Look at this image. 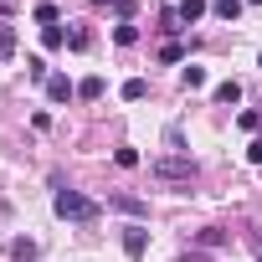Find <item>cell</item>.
I'll return each mask as SVG.
<instances>
[{
  "instance_id": "obj_1",
  "label": "cell",
  "mask_w": 262,
  "mask_h": 262,
  "mask_svg": "<svg viewBox=\"0 0 262 262\" xmlns=\"http://www.w3.org/2000/svg\"><path fill=\"white\" fill-rule=\"evenodd\" d=\"M52 211L62 221H98V201H88L82 190H57L52 195Z\"/></svg>"
},
{
  "instance_id": "obj_2",
  "label": "cell",
  "mask_w": 262,
  "mask_h": 262,
  "mask_svg": "<svg viewBox=\"0 0 262 262\" xmlns=\"http://www.w3.org/2000/svg\"><path fill=\"white\" fill-rule=\"evenodd\" d=\"M149 175L165 180V185H190V180H195V160H190V155H165V160L149 165Z\"/></svg>"
},
{
  "instance_id": "obj_3",
  "label": "cell",
  "mask_w": 262,
  "mask_h": 262,
  "mask_svg": "<svg viewBox=\"0 0 262 262\" xmlns=\"http://www.w3.org/2000/svg\"><path fill=\"white\" fill-rule=\"evenodd\" d=\"M123 252H128V257H134V262H139V257L149 252V231H144L139 221H134V226H123Z\"/></svg>"
},
{
  "instance_id": "obj_4",
  "label": "cell",
  "mask_w": 262,
  "mask_h": 262,
  "mask_svg": "<svg viewBox=\"0 0 262 262\" xmlns=\"http://www.w3.org/2000/svg\"><path fill=\"white\" fill-rule=\"evenodd\" d=\"M108 206H113V211H123V216H134V221H144V216H149V206H144L139 195H113Z\"/></svg>"
},
{
  "instance_id": "obj_5",
  "label": "cell",
  "mask_w": 262,
  "mask_h": 262,
  "mask_svg": "<svg viewBox=\"0 0 262 262\" xmlns=\"http://www.w3.org/2000/svg\"><path fill=\"white\" fill-rule=\"evenodd\" d=\"M47 98H52V103H67V98H77V88H72L62 72H52V77H47Z\"/></svg>"
},
{
  "instance_id": "obj_6",
  "label": "cell",
  "mask_w": 262,
  "mask_h": 262,
  "mask_svg": "<svg viewBox=\"0 0 262 262\" xmlns=\"http://www.w3.org/2000/svg\"><path fill=\"white\" fill-rule=\"evenodd\" d=\"M201 16H206V0H180V6H175V21L180 26H195Z\"/></svg>"
},
{
  "instance_id": "obj_7",
  "label": "cell",
  "mask_w": 262,
  "mask_h": 262,
  "mask_svg": "<svg viewBox=\"0 0 262 262\" xmlns=\"http://www.w3.org/2000/svg\"><path fill=\"white\" fill-rule=\"evenodd\" d=\"M6 252H11V257H16V262H36V257H41V247H36V242H31V236H16V242H11V247H6Z\"/></svg>"
},
{
  "instance_id": "obj_8",
  "label": "cell",
  "mask_w": 262,
  "mask_h": 262,
  "mask_svg": "<svg viewBox=\"0 0 262 262\" xmlns=\"http://www.w3.org/2000/svg\"><path fill=\"white\" fill-rule=\"evenodd\" d=\"M11 57H16V26L0 21V62H11Z\"/></svg>"
},
{
  "instance_id": "obj_9",
  "label": "cell",
  "mask_w": 262,
  "mask_h": 262,
  "mask_svg": "<svg viewBox=\"0 0 262 262\" xmlns=\"http://www.w3.org/2000/svg\"><path fill=\"white\" fill-rule=\"evenodd\" d=\"M118 93H123V103H144V93H149V82H144V77H128V82H123Z\"/></svg>"
},
{
  "instance_id": "obj_10",
  "label": "cell",
  "mask_w": 262,
  "mask_h": 262,
  "mask_svg": "<svg viewBox=\"0 0 262 262\" xmlns=\"http://www.w3.org/2000/svg\"><path fill=\"white\" fill-rule=\"evenodd\" d=\"M77 98H82V103H98V98H103V77H82V82H77Z\"/></svg>"
},
{
  "instance_id": "obj_11",
  "label": "cell",
  "mask_w": 262,
  "mask_h": 262,
  "mask_svg": "<svg viewBox=\"0 0 262 262\" xmlns=\"http://www.w3.org/2000/svg\"><path fill=\"white\" fill-rule=\"evenodd\" d=\"M31 16H36V26H41V31H47V26H57V6H52V0H41Z\"/></svg>"
},
{
  "instance_id": "obj_12",
  "label": "cell",
  "mask_w": 262,
  "mask_h": 262,
  "mask_svg": "<svg viewBox=\"0 0 262 262\" xmlns=\"http://www.w3.org/2000/svg\"><path fill=\"white\" fill-rule=\"evenodd\" d=\"M41 47H47V52H57V47H67V36H62V26H47V31H41Z\"/></svg>"
},
{
  "instance_id": "obj_13",
  "label": "cell",
  "mask_w": 262,
  "mask_h": 262,
  "mask_svg": "<svg viewBox=\"0 0 262 262\" xmlns=\"http://www.w3.org/2000/svg\"><path fill=\"white\" fill-rule=\"evenodd\" d=\"M67 47H72V52H88V47H93V31H88V26H77V31L67 36Z\"/></svg>"
},
{
  "instance_id": "obj_14",
  "label": "cell",
  "mask_w": 262,
  "mask_h": 262,
  "mask_svg": "<svg viewBox=\"0 0 262 262\" xmlns=\"http://www.w3.org/2000/svg\"><path fill=\"white\" fill-rule=\"evenodd\" d=\"M180 82H185L190 93H195V88H206V67H185V72H180Z\"/></svg>"
},
{
  "instance_id": "obj_15",
  "label": "cell",
  "mask_w": 262,
  "mask_h": 262,
  "mask_svg": "<svg viewBox=\"0 0 262 262\" xmlns=\"http://www.w3.org/2000/svg\"><path fill=\"white\" fill-rule=\"evenodd\" d=\"M211 98H216V103H236V98H242V88H236V82H216V93H211Z\"/></svg>"
},
{
  "instance_id": "obj_16",
  "label": "cell",
  "mask_w": 262,
  "mask_h": 262,
  "mask_svg": "<svg viewBox=\"0 0 262 262\" xmlns=\"http://www.w3.org/2000/svg\"><path fill=\"white\" fill-rule=\"evenodd\" d=\"M113 41H118V47H134V41H139V26H128V21H123V26L113 31Z\"/></svg>"
},
{
  "instance_id": "obj_17",
  "label": "cell",
  "mask_w": 262,
  "mask_h": 262,
  "mask_svg": "<svg viewBox=\"0 0 262 262\" xmlns=\"http://www.w3.org/2000/svg\"><path fill=\"white\" fill-rule=\"evenodd\" d=\"M113 165H118V170H134L139 155H134V149H113Z\"/></svg>"
},
{
  "instance_id": "obj_18",
  "label": "cell",
  "mask_w": 262,
  "mask_h": 262,
  "mask_svg": "<svg viewBox=\"0 0 262 262\" xmlns=\"http://www.w3.org/2000/svg\"><path fill=\"white\" fill-rule=\"evenodd\" d=\"M180 57H185L180 41H165V47H160V62H180Z\"/></svg>"
},
{
  "instance_id": "obj_19",
  "label": "cell",
  "mask_w": 262,
  "mask_h": 262,
  "mask_svg": "<svg viewBox=\"0 0 262 262\" xmlns=\"http://www.w3.org/2000/svg\"><path fill=\"white\" fill-rule=\"evenodd\" d=\"M93 6H103V11H108V6H113V11H118V16H123V21H128V16H134V6H128V0H93Z\"/></svg>"
},
{
  "instance_id": "obj_20",
  "label": "cell",
  "mask_w": 262,
  "mask_h": 262,
  "mask_svg": "<svg viewBox=\"0 0 262 262\" xmlns=\"http://www.w3.org/2000/svg\"><path fill=\"white\" fill-rule=\"evenodd\" d=\"M247 160H252V165H262V139H252V144H247Z\"/></svg>"
},
{
  "instance_id": "obj_21",
  "label": "cell",
  "mask_w": 262,
  "mask_h": 262,
  "mask_svg": "<svg viewBox=\"0 0 262 262\" xmlns=\"http://www.w3.org/2000/svg\"><path fill=\"white\" fill-rule=\"evenodd\" d=\"M252 247H257V262H262V242H257V236H252Z\"/></svg>"
},
{
  "instance_id": "obj_22",
  "label": "cell",
  "mask_w": 262,
  "mask_h": 262,
  "mask_svg": "<svg viewBox=\"0 0 262 262\" xmlns=\"http://www.w3.org/2000/svg\"><path fill=\"white\" fill-rule=\"evenodd\" d=\"M252 6H262V0H252Z\"/></svg>"
}]
</instances>
